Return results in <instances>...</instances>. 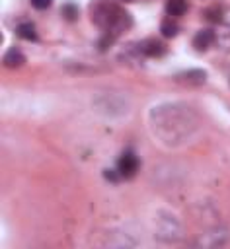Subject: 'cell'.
Masks as SVG:
<instances>
[{
	"label": "cell",
	"mask_w": 230,
	"mask_h": 249,
	"mask_svg": "<svg viewBox=\"0 0 230 249\" xmlns=\"http://www.w3.org/2000/svg\"><path fill=\"white\" fill-rule=\"evenodd\" d=\"M205 16H207L209 21H214V23H220V21H222V12H220L218 8H209V10L205 12Z\"/></svg>",
	"instance_id": "7c38bea8"
},
{
	"label": "cell",
	"mask_w": 230,
	"mask_h": 249,
	"mask_svg": "<svg viewBox=\"0 0 230 249\" xmlns=\"http://www.w3.org/2000/svg\"><path fill=\"white\" fill-rule=\"evenodd\" d=\"M16 35H18L19 39H23V41H37V29H35V25L29 23V21L19 23V25L16 27Z\"/></svg>",
	"instance_id": "52a82bcc"
},
{
	"label": "cell",
	"mask_w": 230,
	"mask_h": 249,
	"mask_svg": "<svg viewBox=\"0 0 230 249\" xmlns=\"http://www.w3.org/2000/svg\"><path fill=\"white\" fill-rule=\"evenodd\" d=\"M173 78H175V82H181L185 86H201L207 80V72L201 70V68H191V70H185V72L175 74Z\"/></svg>",
	"instance_id": "277c9868"
},
{
	"label": "cell",
	"mask_w": 230,
	"mask_h": 249,
	"mask_svg": "<svg viewBox=\"0 0 230 249\" xmlns=\"http://www.w3.org/2000/svg\"><path fill=\"white\" fill-rule=\"evenodd\" d=\"M187 8H189L187 0H168V4H166L168 14H170V16H173V18L183 16V14L187 12Z\"/></svg>",
	"instance_id": "9c48e42d"
},
{
	"label": "cell",
	"mask_w": 230,
	"mask_h": 249,
	"mask_svg": "<svg viewBox=\"0 0 230 249\" xmlns=\"http://www.w3.org/2000/svg\"><path fill=\"white\" fill-rule=\"evenodd\" d=\"M62 16H64L68 21H76V19H78V8H76L72 2H68V4L62 6Z\"/></svg>",
	"instance_id": "8fae6325"
},
{
	"label": "cell",
	"mask_w": 230,
	"mask_h": 249,
	"mask_svg": "<svg viewBox=\"0 0 230 249\" xmlns=\"http://www.w3.org/2000/svg\"><path fill=\"white\" fill-rule=\"evenodd\" d=\"M103 177H105L107 181H111V183H117V181L121 179V175H119L117 169H105V171H103Z\"/></svg>",
	"instance_id": "5bb4252c"
},
{
	"label": "cell",
	"mask_w": 230,
	"mask_h": 249,
	"mask_svg": "<svg viewBox=\"0 0 230 249\" xmlns=\"http://www.w3.org/2000/svg\"><path fill=\"white\" fill-rule=\"evenodd\" d=\"M220 43L224 45V49H230V25H224V29L220 31Z\"/></svg>",
	"instance_id": "4fadbf2b"
},
{
	"label": "cell",
	"mask_w": 230,
	"mask_h": 249,
	"mask_svg": "<svg viewBox=\"0 0 230 249\" xmlns=\"http://www.w3.org/2000/svg\"><path fill=\"white\" fill-rule=\"evenodd\" d=\"M138 49H140V53L144 56H152V58H158V56H162L166 53L164 43L158 41V39H146V41H142L138 45Z\"/></svg>",
	"instance_id": "5b68a950"
},
{
	"label": "cell",
	"mask_w": 230,
	"mask_h": 249,
	"mask_svg": "<svg viewBox=\"0 0 230 249\" xmlns=\"http://www.w3.org/2000/svg\"><path fill=\"white\" fill-rule=\"evenodd\" d=\"M94 23L101 27L105 33H111L117 37L119 33L129 29L133 21H131V16L121 6L107 0H99L94 6Z\"/></svg>",
	"instance_id": "7a4b0ae2"
},
{
	"label": "cell",
	"mask_w": 230,
	"mask_h": 249,
	"mask_svg": "<svg viewBox=\"0 0 230 249\" xmlns=\"http://www.w3.org/2000/svg\"><path fill=\"white\" fill-rule=\"evenodd\" d=\"M150 126L158 132V130H162L164 126H168L170 124V130L164 134V142H172V140H175V142H185V138L193 132V128H195V121L191 119V115H189V111L185 109V107H181V105H173V103H170V105H162V107H156L152 113H150Z\"/></svg>",
	"instance_id": "6da1fadb"
},
{
	"label": "cell",
	"mask_w": 230,
	"mask_h": 249,
	"mask_svg": "<svg viewBox=\"0 0 230 249\" xmlns=\"http://www.w3.org/2000/svg\"><path fill=\"white\" fill-rule=\"evenodd\" d=\"M121 2H133V0H121Z\"/></svg>",
	"instance_id": "2e32d148"
},
{
	"label": "cell",
	"mask_w": 230,
	"mask_h": 249,
	"mask_svg": "<svg viewBox=\"0 0 230 249\" xmlns=\"http://www.w3.org/2000/svg\"><path fill=\"white\" fill-rule=\"evenodd\" d=\"M53 4V0H31V6L35 10H47Z\"/></svg>",
	"instance_id": "9a60e30c"
},
{
	"label": "cell",
	"mask_w": 230,
	"mask_h": 249,
	"mask_svg": "<svg viewBox=\"0 0 230 249\" xmlns=\"http://www.w3.org/2000/svg\"><path fill=\"white\" fill-rule=\"evenodd\" d=\"M140 167V161H138V156L133 152V150H125L121 154V158L117 160V171L121 175V179H131L136 175Z\"/></svg>",
	"instance_id": "3957f363"
},
{
	"label": "cell",
	"mask_w": 230,
	"mask_h": 249,
	"mask_svg": "<svg viewBox=\"0 0 230 249\" xmlns=\"http://www.w3.org/2000/svg\"><path fill=\"white\" fill-rule=\"evenodd\" d=\"M214 41H216V31H212V29H201V31L193 37V47L203 53V51H207Z\"/></svg>",
	"instance_id": "8992f818"
},
{
	"label": "cell",
	"mask_w": 230,
	"mask_h": 249,
	"mask_svg": "<svg viewBox=\"0 0 230 249\" xmlns=\"http://www.w3.org/2000/svg\"><path fill=\"white\" fill-rule=\"evenodd\" d=\"M160 31H162V35H164V37L172 39V37H175V35H177L179 27H177V23H173V21H164V23L160 25Z\"/></svg>",
	"instance_id": "30bf717a"
},
{
	"label": "cell",
	"mask_w": 230,
	"mask_h": 249,
	"mask_svg": "<svg viewBox=\"0 0 230 249\" xmlns=\"http://www.w3.org/2000/svg\"><path fill=\"white\" fill-rule=\"evenodd\" d=\"M23 62H25V56H23V53L18 51V49H10V51L4 54V64H6L8 68H18V66H21Z\"/></svg>",
	"instance_id": "ba28073f"
}]
</instances>
